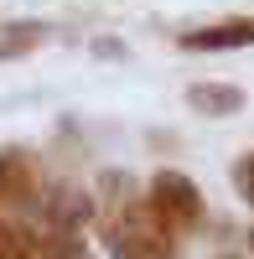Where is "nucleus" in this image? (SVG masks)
<instances>
[{
    "label": "nucleus",
    "mask_w": 254,
    "mask_h": 259,
    "mask_svg": "<svg viewBox=\"0 0 254 259\" xmlns=\"http://www.w3.org/2000/svg\"><path fill=\"white\" fill-rule=\"evenodd\" d=\"M187 109H197L202 119H228L244 109V89L239 83H192L187 89Z\"/></svg>",
    "instance_id": "423d86ee"
},
{
    "label": "nucleus",
    "mask_w": 254,
    "mask_h": 259,
    "mask_svg": "<svg viewBox=\"0 0 254 259\" xmlns=\"http://www.w3.org/2000/svg\"><path fill=\"white\" fill-rule=\"evenodd\" d=\"M239 187H244V197H249V207H254V150L239 161Z\"/></svg>",
    "instance_id": "1a4fd4ad"
},
{
    "label": "nucleus",
    "mask_w": 254,
    "mask_h": 259,
    "mask_svg": "<svg viewBox=\"0 0 254 259\" xmlns=\"http://www.w3.org/2000/svg\"><path fill=\"white\" fill-rule=\"evenodd\" d=\"M0 259H36L31 244H26V233L16 223H6V218H0Z\"/></svg>",
    "instance_id": "6e6552de"
},
{
    "label": "nucleus",
    "mask_w": 254,
    "mask_h": 259,
    "mask_svg": "<svg viewBox=\"0 0 254 259\" xmlns=\"http://www.w3.org/2000/svg\"><path fill=\"white\" fill-rule=\"evenodd\" d=\"M36 207H41V223H47V228H62V233H78V228H89V223L99 218V202L89 197V192H78L73 182L47 187V192L36 197Z\"/></svg>",
    "instance_id": "7ed1b4c3"
},
{
    "label": "nucleus",
    "mask_w": 254,
    "mask_h": 259,
    "mask_svg": "<svg viewBox=\"0 0 254 259\" xmlns=\"http://www.w3.org/2000/svg\"><path fill=\"white\" fill-rule=\"evenodd\" d=\"M145 202L156 207V218L172 233H187V228L202 223V192H197V182L187 177V171H156Z\"/></svg>",
    "instance_id": "f03ea898"
},
{
    "label": "nucleus",
    "mask_w": 254,
    "mask_h": 259,
    "mask_svg": "<svg viewBox=\"0 0 254 259\" xmlns=\"http://www.w3.org/2000/svg\"><path fill=\"white\" fill-rule=\"evenodd\" d=\"M218 259H244V254H218Z\"/></svg>",
    "instance_id": "9d476101"
},
{
    "label": "nucleus",
    "mask_w": 254,
    "mask_h": 259,
    "mask_svg": "<svg viewBox=\"0 0 254 259\" xmlns=\"http://www.w3.org/2000/svg\"><path fill=\"white\" fill-rule=\"evenodd\" d=\"M249 239H254V233H249Z\"/></svg>",
    "instance_id": "9b49d317"
},
{
    "label": "nucleus",
    "mask_w": 254,
    "mask_h": 259,
    "mask_svg": "<svg viewBox=\"0 0 254 259\" xmlns=\"http://www.w3.org/2000/svg\"><path fill=\"white\" fill-rule=\"evenodd\" d=\"M177 47L182 52H239V47H254V16H228V21H213V26L182 31Z\"/></svg>",
    "instance_id": "39448f33"
},
{
    "label": "nucleus",
    "mask_w": 254,
    "mask_h": 259,
    "mask_svg": "<svg viewBox=\"0 0 254 259\" xmlns=\"http://www.w3.org/2000/svg\"><path fill=\"white\" fill-rule=\"evenodd\" d=\"M36 197H41V171L31 150L6 145L0 150V207H36Z\"/></svg>",
    "instance_id": "20e7f679"
},
{
    "label": "nucleus",
    "mask_w": 254,
    "mask_h": 259,
    "mask_svg": "<svg viewBox=\"0 0 254 259\" xmlns=\"http://www.w3.org/2000/svg\"><path fill=\"white\" fill-rule=\"evenodd\" d=\"M104 249L114 259H177V233L156 218L145 197H130L104 212Z\"/></svg>",
    "instance_id": "f257e3e1"
},
{
    "label": "nucleus",
    "mask_w": 254,
    "mask_h": 259,
    "mask_svg": "<svg viewBox=\"0 0 254 259\" xmlns=\"http://www.w3.org/2000/svg\"><path fill=\"white\" fill-rule=\"evenodd\" d=\"M41 31L36 21H16V26H6V36H0V57H21V52H31V47H41Z\"/></svg>",
    "instance_id": "0eeeda50"
}]
</instances>
